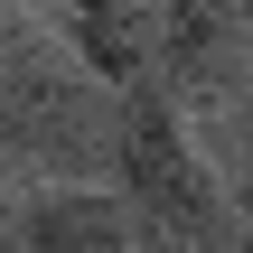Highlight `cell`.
<instances>
[{
    "mask_svg": "<svg viewBox=\"0 0 253 253\" xmlns=\"http://www.w3.org/2000/svg\"><path fill=\"white\" fill-rule=\"evenodd\" d=\"M122 131V84H103L66 28L0 9V169L47 188V178H103Z\"/></svg>",
    "mask_w": 253,
    "mask_h": 253,
    "instance_id": "1",
    "label": "cell"
},
{
    "mask_svg": "<svg viewBox=\"0 0 253 253\" xmlns=\"http://www.w3.org/2000/svg\"><path fill=\"white\" fill-rule=\"evenodd\" d=\"M103 188L131 207L141 244H188V253L244 244V207H235V188L216 178V160H207V141H197V113H178L150 75L122 84V131H113Z\"/></svg>",
    "mask_w": 253,
    "mask_h": 253,
    "instance_id": "2",
    "label": "cell"
},
{
    "mask_svg": "<svg viewBox=\"0 0 253 253\" xmlns=\"http://www.w3.org/2000/svg\"><path fill=\"white\" fill-rule=\"evenodd\" d=\"M253 75V0H169L150 84L178 113H225Z\"/></svg>",
    "mask_w": 253,
    "mask_h": 253,
    "instance_id": "3",
    "label": "cell"
},
{
    "mask_svg": "<svg viewBox=\"0 0 253 253\" xmlns=\"http://www.w3.org/2000/svg\"><path fill=\"white\" fill-rule=\"evenodd\" d=\"M19 253H150V244L103 178H47V188H19Z\"/></svg>",
    "mask_w": 253,
    "mask_h": 253,
    "instance_id": "4",
    "label": "cell"
},
{
    "mask_svg": "<svg viewBox=\"0 0 253 253\" xmlns=\"http://www.w3.org/2000/svg\"><path fill=\"white\" fill-rule=\"evenodd\" d=\"M160 9L169 0H66V47L103 84H141L160 66Z\"/></svg>",
    "mask_w": 253,
    "mask_h": 253,
    "instance_id": "5",
    "label": "cell"
},
{
    "mask_svg": "<svg viewBox=\"0 0 253 253\" xmlns=\"http://www.w3.org/2000/svg\"><path fill=\"white\" fill-rule=\"evenodd\" d=\"M0 253H19V197L0 188Z\"/></svg>",
    "mask_w": 253,
    "mask_h": 253,
    "instance_id": "6",
    "label": "cell"
}]
</instances>
